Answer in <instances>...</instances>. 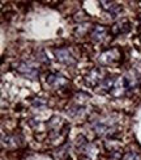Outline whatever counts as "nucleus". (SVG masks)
I'll list each match as a JSON object with an SVG mask.
<instances>
[{"instance_id":"6e6552de","label":"nucleus","mask_w":141,"mask_h":160,"mask_svg":"<svg viewBox=\"0 0 141 160\" xmlns=\"http://www.w3.org/2000/svg\"><path fill=\"white\" fill-rule=\"evenodd\" d=\"M123 160H139V155L136 152H128V154H125Z\"/></svg>"},{"instance_id":"39448f33","label":"nucleus","mask_w":141,"mask_h":160,"mask_svg":"<svg viewBox=\"0 0 141 160\" xmlns=\"http://www.w3.org/2000/svg\"><path fill=\"white\" fill-rule=\"evenodd\" d=\"M47 84H50L52 87H56V88H59V87H63L67 84V79L63 78L62 75H59V74H51L47 76Z\"/></svg>"},{"instance_id":"f257e3e1","label":"nucleus","mask_w":141,"mask_h":160,"mask_svg":"<svg viewBox=\"0 0 141 160\" xmlns=\"http://www.w3.org/2000/svg\"><path fill=\"white\" fill-rule=\"evenodd\" d=\"M16 71L20 75H22V76L28 78V79H31V80H35L38 74H39L37 68H34L33 66L25 63V62H18L16 64Z\"/></svg>"},{"instance_id":"f03ea898","label":"nucleus","mask_w":141,"mask_h":160,"mask_svg":"<svg viewBox=\"0 0 141 160\" xmlns=\"http://www.w3.org/2000/svg\"><path fill=\"white\" fill-rule=\"evenodd\" d=\"M120 59V51L119 49H110L103 51L102 54L99 55V62L102 64H112L118 62Z\"/></svg>"},{"instance_id":"0eeeda50","label":"nucleus","mask_w":141,"mask_h":160,"mask_svg":"<svg viewBox=\"0 0 141 160\" xmlns=\"http://www.w3.org/2000/svg\"><path fill=\"white\" fill-rule=\"evenodd\" d=\"M90 78H92V80H90L88 84L89 85H96L99 82V80H101V71L99 70H92L89 76H88V79H90Z\"/></svg>"},{"instance_id":"7ed1b4c3","label":"nucleus","mask_w":141,"mask_h":160,"mask_svg":"<svg viewBox=\"0 0 141 160\" xmlns=\"http://www.w3.org/2000/svg\"><path fill=\"white\" fill-rule=\"evenodd\" d=\"M54 54H55L56 59H58L60 63H64V64H68V66H72V64L76 63V59L72 57L69 50L65 49V48L55 49V50H54Z\"/></svg>"},{"instance_id":"20e7f679","label":"nucleus","mask_w":141,"mask_h":160,"mask_svg":"<svg viewBox=\"0 0 141 160\" xmlns=\"http://www.w3.org/2000/svg\"><path fill=\"white\" fill-rule=\"evenodd\" d=\"M107 34V28L103 25H96L93 28L92 33H90V37L92 39H94V41H102V39L106 37Z\"/></svg>"},{"instance_id":"423d86ee","label":"nucleus","mask_w":141,"mask_h":160,"mask_svg":"<svg viewBox=\"0 0 141 160\" xmlns=\"http://www.w3.org/2000/svg\"><path fill=\"white\" fill-rule=\"evenodd\" d=\"M101 5L105 11H107L109 13H112V15H116L118 12L122 11V7L116 3H110V2H101Z\"/></svg>"}]
</instances>
